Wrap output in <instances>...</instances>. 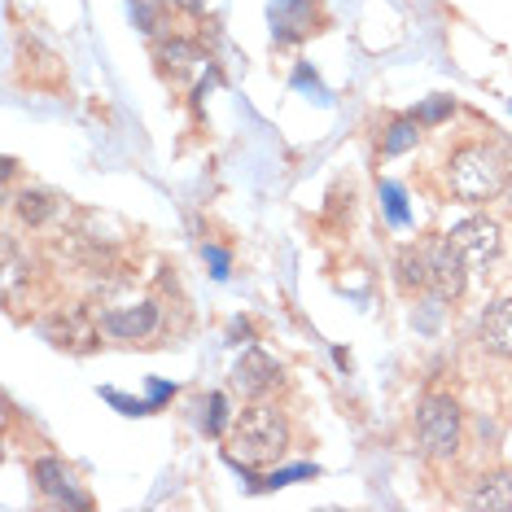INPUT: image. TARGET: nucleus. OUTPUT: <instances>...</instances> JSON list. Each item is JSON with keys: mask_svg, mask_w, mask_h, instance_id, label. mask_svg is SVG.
<instances>
[{"mask_svg": "<svg viewBox=\"0 0 512 512\" xmlns=\"http://www.w3.org/2000/svg\"><path fill=\"white\" fill-rule=\"evenodd\" d=\"M289 447V421L276 407L254 403L246 412L232 421V451L228 464H267V460H281Z\"/></svg>", "mask_w": 512, "mask_h": 512, "instance_id": "f257e3e1", "label": "nucleus"}, {"mask_svg": "<svg viewBox=\"0 0 512 512\" xmlns=\"http://www.w3.org/2000/svg\"><path fill=\"white\" fill-rule=\"evenodd\" d=\"M447 184H451V193H456L460 202L482 206V202H491V197L504 193L508 180H504V167H499V158L491 154V149L464 145L447 162Z\"/></svg>", "mask_w": 512, "mask_h": 512, "instance_id": "f03ea898", "label": "nucleus"}, {"mask_svg": "<svg viewBox=\"0 0 512 512\" xmlns=\"http://www.w3.org/2000/svg\"><path fill=\"white\" fill-rule=\"evenodd\" d=\"M416 438L429 460H451L460 451V403L451 394H429L416 416Z\"/></svg>", "mask_w": 512, "mask_h": 512, "instance_id": "7ed1b4c3", "label": "nucleus"}, {"mask_svg": "<svg viewBox=\"0 0 512 512\" xmlns=\"http://www.w3.org/2000/svg\"><path fill=\"white\" fill-rule=\"evenodd\" d=\"M429 285H434V294L442 302L460 298L464 285H469V259H464V250L451 241V232L429 246Z\"/></svg>", "mask_w": 512, "mask_h": 512, "instance_id": "20e7f679", "label": "nucleus"}, {"mask_svg": "<svg viewBox=\"0 0 512 512\" xmlns=\"http://www.w3.org/2000/svg\"><path fill=\"white\" fill-rule=\"evenodd\" d=\"M451 241L464 250V259L469 263H495L499 259V250H504V232H499V224L491 215H473V219H464V224L451 228Z\"/></svg>", "mask_w": 512, "mask_h": 512, "instance_id": "39448f33", "label": "nucleus"}, {"mask_svg": "<svg viewBox=\"0 0 512 512\" xmlns=\"http://www.w3.org/2000/svg\"><path fill=\"white\" fill-rule=\"evenodd\" d=\"M232 386H237L241 394H250V399H263L267 390L281 386V364H276V359L267 355V351H259V346H250V351L237 359Z\"/></svg>", "mask_w": 512, "mask_h": 512, "instance_id": "423d86ee", "label": "nucleus"}, {"mask_svg": "<svg viewBox=\"0 0 512 512\" xmlns=\"http://www.w3.org/2000/svg\"><path fill=\"white\" fill-rule=\"evenodd\" d=\"M31 477H36V491H40L44 499H53V504L88 508V495L75 491V477H71V469H66L62 460H53V456L36 460V464H31Z\"/></svg>", "mask_w": 512, "mask_h": 512, "instance_id": "0eeeda50", "label": "nucleus"}, {"mask_svg": "<svg viewBox=\"0 0 512 512\" xmlns=\"http://www.w3.org/2000/svg\"><path fill=\"white\" fill-rule=\"evenodd\" d=\"M101 329L119 342H145L158 329V302H136V307H114L101 316Z\"/></svg>", "mask_w": 512, "mask_h": 512, "instance_id": "6e6552de", "label": "nucleus"}, {"mask_svg": "<svg viewBox=\"0 0 512 512\" xmlns=\"http://www.w3.org/2000/svg\"><path fill=\"white\" fill-rule=\"evenodd\" d=\"M477 337H482V346H486L491 355L512 359V298H499V302H491V307H486Z\"/></svg>", "mask_w": 512, "mask_h": 512, "instance_id": "1a4fd4ad", "label": "nucleus"}, {"mask_svg": "<svg viewBox=\"0 0 512 512\" xmlns=\"http://www.w3.org/2000/svg\"><path fill=\"white\" fill-rule=\"evenodd\" d=\"M394 281H399L403 294L429 289V250H421V246H403L399 254H394Z\"/></svg>", "mask_w": 512, "mask_h": 512, "instance_id": "9d476101", "label": "nucleus"}, {"mask_svg": "<svg viewBox=\"0 0 512 512\" xmlns=\"http://www.w3.org/2000/svg\"><path fill=\"white\" fill-rule=\"evenodd\" d=\"M311 22V0H272V31L276 40L289 44L307 31Z\"/></svg>", "mask_w": 512, "mask_h": 512, "instance_id": "9b49d317", "label": "nucleus"}, {"mask_svg": "<svg viewBox=\"0 0 512 512\" xmlns=\"http://www.w3.org/2000/svg\"><path fill=\"white\" fill-rule=\"evenodd\" d=\"M473 508H491V512H512V477L508 473H491L482 477V486L469 495Z\"/></svg>", "mask_w": 512, "mask_h": 512, "instance_id": "f8f14e48", "label": "nucleus"}, {"mask_svg": "<svg viewBox=\"0 0 512 512\" xmlns=\"http://www.w3.org/2000/svg\"><path fill=\"white\" fill-rule=\"evenodd\" d=\"M421 119H399V123H390V132H386V141H381V154L394 158V154H407V149H416V141H421Z\"/></svg>", "mask_w": 512, "mask_h": 512, "instance_id": "ddd939ff", "label": "nucleus"}, {"mask_svg": "<svg viewBox=\"0 0 512 512\" xmlns=\"http://www.w3.org/2000/svg\"><path fill=\"white\" fill-rule=\"evenodd\" d=\"M18 211H22V219L27 224H44V219H53L57 215V197H49V193H22L18 197Z\"/></svg>", "mask_w": 512, "mask_h": 512, "instance_id": "4468645a", "label": "nucleus"}, {"mask_svg": "<svg viewBox=\"0 0 512 512\" xmlns=\"http://www.w3.org/2000/svg\"><path fill=\"white\" fill-rule=\"evenodd\" d=\"M381 202H386V219H390V224L394 228H407V224H412V215H407V197H403V189H399V184H381Z\"/></svg>", "mask_w": 512, "mask_h": 512, "instance_id": "2eb2a0df", "label": "nucleus"}, {"mask_svg": "<svg viewBox=\"0 0 512 512\" xmlns=\"http://www.w3.org/2000/svg\"><path fill=\"white\" fill-rule=\"evenodd\" d=\"M158 57L162 62H176V66H189V62H202L197 49L189 40H158Z\"/></svg>", "mask_w": 512, "mask_h": 512, "instance_id": "dca6fc26", "label": "nucleus"}, {"mask_svg": "<svg viewBox=\"0 0 512 512\" xmlns=\"http://www.w3.org/2000/svg\"><path fill=\"white\" fill-rule=\"evenodd\" d=\"M211 412H206V434L211 438H219L228 429V421H232V412H228V394H211Z\"/></svg>", "mask_w": 512, "mask_h": 512, "instance_id": "f3484780", "label": "nucleus"}, {"mask_svg": "<svg viewBox=\"0 0 512 512\" xmlns=\"http://www.w3.org/2000/svg\"><path fill=\"white\" fill-rule=\"evenodd\" d=\"M302 477H316V464H294V469H276L263 477L259 491H276V486H289V482H302Z\"/></svg>", "mask_w": 512, "mask_h": 512, "instance_id": "a211bd4d", "label": "nucleus"}, {"mask_svg": "<svg viewBox=\"0 0 512 512\" xmlns=\"http://www.w3.org/2000/svg\"><path fill=\"white\" fill-rule=\"evenodd\" d=\"M101 394H106V403H114L123 416H145V412H154V403H149V399H127V394H119V390H101Z\"/></svg>", "mask_w": 512, "mask_h": 512, "instance_id": "6ab92c4d", "label": "nucleus"}, {"mask_svg": "<svg viewBox=\"0 0 512 512\" xmlns=\"http://www.w3.org/2000/svg\"><path fill=\"white\" fill-rule=\"evenodd\" d=\"M451 110H456V106H451V97H434V101H425V106H421V114H416V119H421L425 127H434V123H442V119H447Z\"/></svg>", "mask_w": 512, "mask_h": 512, "instance_id": "aec40b11", "label": "nucleus"}, {"mask_svg": "<svg viewBox=\"0 0 512 512\" xmlns=\"http://www.w3.org/2000/svg\"><path fill=\"white\" fill-rule=\"evenodd\" d=\"M132 18L141 22V31L145 36H158V14L149 9V0H132Z\"/></svg>", "mask_w": 512, "mask_h": 512, "instance_id": "412c9836", "label": "nucleus"}, {"mask_svg": "<svg viewBox=\"0 0 512 512\" xmlns=\"http://www.w3.org/2000/svg\"><path fill=\"white\" fill-rule=\"evenodd\" d=\"M206 263H211V276L215 281H224V276L232 272V259H228V250H219V246H206Z\"/></svg>", "mask_w": 512, "mask_h": 512, "instance_id": "4be33fe9", "label": "nucleus"}, {"mask_svg": "<svg viewBox=\"0 0 512 512\" xmlns=\"http://www.w3.org/2000/svg\"><path fill=\"white\" fill-rule=\"evenodd\" d=\"M171 394H176V386H171V381H149V403H167Z\"/></svg>", "mask_w": 512, "mask_h": 512, "instance_id": "5701e85b", "label": "nucleus"}, {"mask_svg": "<svg viewBox=\"0 0 512 512\" xmlns=\"http://www.w3.org/2000/svg\"><path fill=\"white\" fill-rule=\"evenodd\" d=\"M294 88H316V92H320V79H316V71H307V66H298Z\"/></svg>", "mask_w": 512, "mask_h": 512, "instance_id": "b1692460", "label": "nucleus"}, {"mask_svg": "<svg viewBox=\"0 0 512 512\" xmlns=\"http://www.w3.org/2000/svg\"><path fill=\"white\" fill-rule=\"evenodd\" d=\"M171 5L184 9V14H202V9H206V0H171Z\"/></svg>", "mask_w": 512, "mask_h": 512, "instance_id": "393cba45", "label": "nucleus"}, {"mask_svg": "<svg viewBox=\"0 0 512 512\" xmlns=\"http://www.w3.org/2000/svg\"><path fill=\"white\" fill-rule=\"evenodd\" d=\"M504 189H508V197H512V176H508V184H504Z\"/></svg>", "mask_w": 512, "mask_h": 512, "instance_id": "a878e982", "label": "nucleus"}]
</instances>
